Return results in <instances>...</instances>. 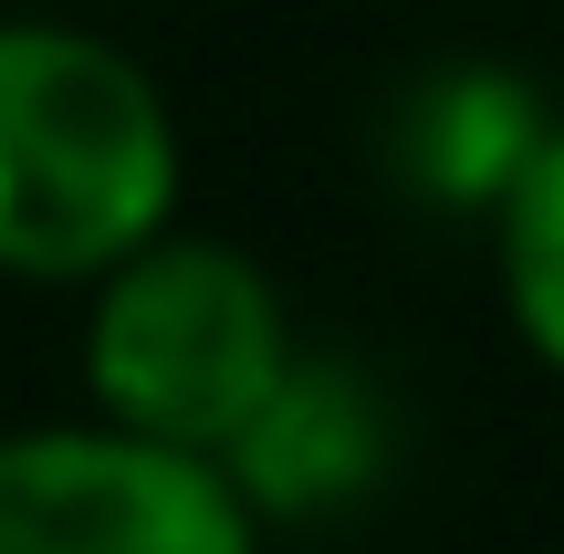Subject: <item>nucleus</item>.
<instances>
[{"label": "nucleus", "instance_id": "1", "mask_svg": "<svg viewBox=\"0 0 564 554\" xmlns=\"http://www.w3.org/2000/svg\"><path fill=\"white\" fill-rule=\"evenodd\" d=\"M178 116L126 42L0 21V272L95 293L178 230Z\"/></svg>", "mask_w": 564, "mask_h": 554}, {"label": "nucleus", "instance_id": "5", "mask_svg": "<svg viewBox=\"0 0 564 554\" xmlns=\"http://www.w3.org/2000/svg\"><path fill=\"white\" fill-rule=\"evenodd\" d=\"M544 137H554V116H544V95H533L523 74H502V63H440V74H419L398 95V116H387V167H398L408 199L481 209L491 220Z\"/></svg>", "mask_w": 564, "mask_h": 554}, {"label": "nucleus", "instance_id": "4", "mask_svg": "<svg viewBox=\"0 0 564 554\" xmlns=\"http://www.w3.org/2000/svg\"><path fill=\"white\" fill-rule=\"evenodd\" d=\"M241 481V502L262 513V534H314L345 523L398 481V398L356 367V356H293V377L272 388V409L241 430V450L220 460Z\"/></svg>", "mask_w": 564, "mask_h": 554}, {"label": "nucleus", "instance_id": "2", "mask_svg": "<svg viewBox=\"0 0 564 554\" xmlns=\"http://www.w3.org/2000/svg\"><path fill=\"white\" fill-rule=\"evenodd\" d=\"M293 356L303 335L282 314V283L209 230H167L84 293V419L188 460L241 450Z\"/></svg>", "mask_w": 564, "mask_h": 554}, {"label": "nucleus", "instance_id": "3", "mask_svg": "<svg viewBox=\"0 0 564 554\" xmlns=\"http://www.w3.org/2000/svg\"><path fill=\"white\" fill-rule=\"evenodd\" d=\"M0 554H272V534L220 460L42 419L0 430Z\"/></svg>", "mask_w": 564, "mask_h": 554}, {"label": "nucleus", "instance_id": "6", "mask_svg": "<svg viewBox=\"0 0 564 554\" xmlns=\"http://www.w3.org/2000/svg\"><path fill=\"white\" fill-rule=\"evenodd\" d=\"M491 272H502V314L533 346V367L564 388V116L533 146V167L512 178V199L491 209Z\"/></svg>", "mask_w": 564, "mask_h": 554}]
</instances>
